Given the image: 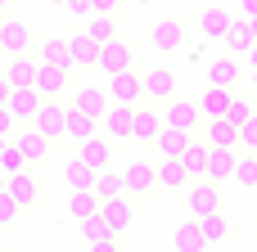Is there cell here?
<instances>
[{"label":"cell","mask_w":257,"mask_h":252,"mask_svg":"<svg viewBox=\"0 0 257 252\" xmlns=\"http://www.w3.org/2000/svg\"><path fill=\"white\" fill-rule=\"evenodd\" d=\"M185 203H190V216H199V212H217V207H221V185L208 180V176H199L194 185H185Z\"/></svg>","instance_id":"9"},{"label":"cell","mask_w":257,"mask_h":252,"mask_svg":"<svg viewBox=\"0 0 257 252\" xmlns=\"http://www.w3.org/2000/svg\"><path fill=\"white\" fill-rule=\"evenodd\" d=\"M27 167V153L18 149V140H5V149H0V171L9 176V171H23Z\"/></svg>","instance_id":"40"},{"label":"cell","mask_w":257,"mask_h":252,"mask_svg":"<svg viewBox=\"0 0 257 252\" xmlns=\"http://www.w3.org/2000/svg\"><path fill=\"white\" fill-rule=\"evenodd\" d=\"M27 45H32V27L23 18H5L0 23V50L5 54H23Z\"/></svg>","instance_id":"21"},{"label":"cell","mask_w":257,"mask_h":252,"mask_svg":"<svg viewBox=\"0 0 257 252\" xmlns=\"http://www.w3.org/2000/svg\"><path fill=\"white\" fill-rule=\"evenodd\" d=\"M235 162H239V144H230V149H212L203 176L217 180V185H226V180H235Z\"/></svg>","instance_id":"16"},{"label":"cell","mask_w":257,"mask_h":252,"mask_svg":"<svg viewBox=\"0 0 257 252\" xmlns=\"http://www.w3.org/2000/svg\"><path fill=\"white\" fill-rule=\"evenodd\" d=\"M90 9H95V14H117L122 0H90Z\"/></svg>","instance_id":"46"},{"label":"cell","mask_w":257,"mask_h":252,"mask_svg":"<svg viewBox=\"0 0 257 252\" xmlns=\"http://www.w3.org/2000/svg\"><path fill=\"white\" fill-rule=\"evenodd\" d=\"M5 189L14 194V203H18V207H32V203L41 198V185H36L32 167H23V171H9V176H5Z\"/></svg>","instance_id":"17"},{"label":"cell","mask_w":257,"mask_h":252,"mask_svg":"<svg viewBox=\"0 0 257 252\" xmlns=\"http://www.w3.org/2000/svg\"><path fill=\"white\" fill-rule=\"evenodd\" d=\"M104 90H108V99H113V104H140V99H145V81H140V72H136V68L108 72Z\"/></svg>","instance_id":"2"},{"label":"cell","mask_w":257,"mask_h":252,"mask_svg":"<svg viewBox=\"0 0 257 252\" xmlns=\"http://www.w3.org/2000/svg\"><path fill=\"white\" fill-rule=\"evenodd\" d=\"M41 63H59V68H72L68 41H59V36H45V45H41Z\"/></svg>","instance_id":"37"},{"label":"cell","mask_w":257,"mask_h":252,"mask_svg":"<svg viewBox=\"0 0 257 252\" xmlns=\"http://www.w3.org/2000/svg\"><path fill=\"white\" fill-rule=\"evenodd\" d=\"M41 99H45V95H41L36 86H9L5 108H9L18 122H32V117H36V108H41Z\"/></svg>","instance_id":"12"},{"label":"cell","mask_w":257,"mask_h":252,"mask_svg":"<svg viewBox=\"0 0 257 252\" xmlns=\"http://www.w3.org/2000/svg\"><path fill=\"white\" fill-rule=\"evenodd\" d=\"M163 122L167 126H181V131H194L199 122H203V113H199V99H167V108H163Z\"/></svg>","instance_id":"13"},{"label":"cell","mask_w":257,"mask_h":252,"mask_svg":"<svg viewBox=\"0 0 257 252\" xmlns=\"http://www.w3.org/2000/svg\"><path fill=\"white\" fill-rule=\"evenodd\" d=\"M77 153L95 167V171H104V167H113V140L104 135V131H95V135H86L81 144H77Z\"/></svg>","instance_id":"15"},{"label":"cell","mask_w":257,"mask_h":252,"mask_svg":"<svg viewBox=\"0 0 257 252\" xmlns=\"http://www.w3.org/2000/svg\"><path fill=\"white\" fill-rule=\"evenodd\" d=\"M239 153H257V113L239 126Z\"/></svg>","instance_id":"43"},{"label":"cell","mask_w":257,"mask_h":252,"mask_svg":"<svg viewBox=\"0 0 257 252\" xmlns=\"http://www.w3.org/2000/svg\"><path fill=\"white\" fill-rule=\"evenodd\" d=\"M199 27H203V36H208V41H221V36L235 27V14H230L226 5H208V9H203V18H199Z\"/></svg>","instance_id":"22"},{"label":"cell","mask_w":257,"mask_h":252,"mask_svg":"<svg viewBox=\"0 0 257 252\" xmlns=\"http://www.w3.org/2000/svg\"><path fill=\"white\" fill-rule=\"evenodd\" d=\"M190 135H194V131H181V126H167V122H163V131H158V140H154L158 158H181L185 144H190Z\"/></svg>","instance_id":"25"},{"label":"cell","mask_w":257,"mask_h":252,"mask_svg":"<svg viewBox=\"0 0 257 252\" xmlns=\"http://www.w3.org/2000/svg\"><path fill=\"white\" fill-rule=\"evenodd\" d=\"M226 117H230L235 126H244V122L253 117V99H244V95H235V99H230V113H226Z\"/></svg>","instance_id":"41"},{"label":"cell","mask_w":257,"mask_h":252,"mask_svg":"<svg viewBox=\"0 0 257 252\" xmlns=\"http://www.w3.org/2000/svg\"><path fill=\"white\" fill-rule=\"evenodd\" d=\"M140 81H145V99H154V104H167L176 95V72L172 68H145Z\"/></svg>","instance_id":"11"},{"label":"cell","mask_w":257,"mask_h":252,"mask_svg":"<svg viewBox=\"0 0 257 252\" xmlns=\"http://www.w3.org/2000/svg\"><path fill=\"white\" fill-rule=\"evenodd\" d=\"M68 81H72V68H59V63H36L32 86H36L45 99H59V95L68 90Z\"/></svg>","instance_id":"10"},{"label":"cell","mask_w":257,"mask_h":252,"mask_svg":"<svg viewBox=\"0 0 257 252\" xmlns=\"http://www.w3.org/2000/svg\"><path fill=\"white\" fill-rule=\"evenodd\" d=\"M81 239H86L90 248H117V230H113L99 212H90V216L81 221Z\"/></svg>","instance_id":"20"},{"label":"cell","mask_w":257,"mask_h":252,"mask_svg":"<svg viewBox=\"0 0 257 252\" xmlns=\"http://www.w3.org/2000/svg\"><path fill=\"white\" fill-rule=\"evenodd\" d=\"M72 104H81L86 113H95V117H104V108H108L113 99H108V90H104V86H81Z\"/></svg>","instance_id":"32"},{"label":"cell","mask_w":257,"mask_h":252,"mask_svg":"<svg viewBox=\"0 0 257 252\" xmlns=\"http://www.w3.org/2000/svg\"><path fill=\"white\" fill-rule=\"evenodd\" d=\"M149 41H154L158 54H176V50L185 45V23H181V18H154Z\"/></svg>","instance_id":"6"},{"label":"cell","mask_w":257,"mask_h":252,"mask_svg":"<svg viewBox=\"0 0 257 252\" xmlns=\"http://www.w3.org/2000/svg\"><path fill=\"white\" fill-rule=\"evenodd\" d=\"M5 5H9V0H0V14H5Z\"/></svg>","instance_id":"53"},{"label":"cell","mask_w":257,"mask_h":252,"mask_svg":"<svg viewBox=\"0 0 257 252\" xmlns=\"http://www.w3.org/2000/svg\"><path fill=\"white\" fill-rule=\"evenodd\" d=\"M131 117H136V104H108L99 117V131L117 144H131Z\"/></svg>","instance_id":"3"},{"label":"cell","mask_w":257,"mask_h":252,"mask_svg":"<svg viewBox=\"0 0 257 252\" xmlns=\"http://www.w3.org/2000/svg\"><path fill=\"white\" fill-rule=\"evenodd\" d=\"M248 68H253V77H257V45L248 50Z\"/></svg>","instance_id":"49"},{"label":"cell","mask_w":257,"mask_h":252,"mask_svg":"<svg viewBox=\"0 0 257 252\" xmlns=\"http://www.w3.org/2000/svg\"><path fill=\"white\" fill-rule=\"evenodd\" d=\"M32 126L45 135V140H63V126H68V104H54V99H41Z\"/></svg>","instance_id":"8"},{"label":"cell","mask_w":257,"mask_h":252,"mask_svg":"<svg viewBox=\"0 0 257 252\" xmlns=\"http://www.w3.org/2000/svg\"><path fill=\"white\" fill-rule=\"evenodd\" d=\"M203 140H208L212 149H230V144H239V126H235L230 117H208Z\"/></svg>","instance_id":"24"},{"label":"cell","mask_w":257,"mask_h":252,"mask_svg":"<svg viewBox=\"0 0 257 252\" xmlns=\"http://www.w3.org/2000/svg\"><path fill=\"white\" fill-rule=\"evenodd\" d=\"M63 9H68V14H72V18H81V23H86V18H90V14H95V9H90V0H68V5H63Z\"/></svg>","instance_id":"45"},{"label":"cell","mask_w":257,"mask_h":252,"mask_svg":"<svg viewBox=\"0 0 257 252\" xmlns=\"http://www.w3.org/2000/svg\"><path fill=\"white\" fill-rule=\"evenodd\" d=\"M208 153H212V144L190 135V144H185V153H181V162L190 167V176H203V167H208Z\"/></svg>","instance_id":"33"},{"label":"cell","mask_w":257,"mask_h":252,"mask_svg":"<svg viewBox=\"0 0 257 252\" xmlns=\"http://www.w3.org/2000/svg\"><path fill=\"white\" fill-rule=\"evenodd\" d=\"M131 5H140V9H154V5H158V0H131Z\"/></svg>","instance_id":"50"},{"label":"cell","mask_w":257,"mask_h":252,"mask_svg":"<svg viewBox=\"0 0 257 252\" xmlns=\"http://www.w3.org/2000/svg\"><path fill=\"white\" fill-rule=\"evenodd\" d=\"M226 45H230L235 54H248V50L257 45V36H253V18H239V23L226 32Z\"/></svg>","instance_id":"35"},{"label":"cell","mask_w":257,"mask_h":252,"mask_svg":"<svg viewBox=\"0 0 257 252\" xmlns=\"http://www.w3.org/2000/svg\"><path fill=\"white\" fill-rule=\"evenodd\" d=\"M104 77L108 72H122V68H136V50H131V41H122V36H113V41H104L99 45V63H95Z\"/></svg>","instance_id":"7"},{"label":"cell","mask_w":257,"mask_h":252,"mask_svg":"<svg viewBox=\"0 0 257 252\" xmlns=\"http://www.w3.org/2000/svg\"><path fill=\"white\" fill-rule=\"evenodd\" d=\"M90 212H99V198H95V189H72V198H68V216L81 225Z\"/></svg>","instance_id":"34"},{"label":"cell","mask_w":257,"mask_h":252,"mask_svg":"<svg viewBox=\"0 0 257 252\" xmlns=\"http://www.w3.org/2000/svg\"><path fill=\"white\" fill-rule=\"evenodd\" d=\"M36 63H41V59H32L27 50H23V54H9L5 81H9V86H32V77H36Z\"/></svg>","instance_id":"26"},{"label":"cell","mask_w":257,"mask_h":252,"mask_svg":"<svg viewBox=\"0 0 257 252\" xmlns=\"http://www.w3.org/2000/svg\"><path fill=\"white\" fill-rule=\"evenodd\" d=\"M86 32H90L99 45L113 41V36H117V14H90V18H86Z\"/></svg>","instance_id":"36"},{"label":"cell","mask_w":257,"mask_h":252,"mask_svg":"<svg viewBox=\"0 0 257 252\" xmlns=\"http://www.w3.org/2000/svg\"><path fill=\"white\" fill-rule=\"evenodd\" d=\"M253 36H257V18H253Z\"/></svg>","instance_id":"54"},{"label":"cell","mask_w":257,"mask_h":252,"mask_svg":"<svg viewBox=\"0 0 257 252\" xmlns=\"http://www.w3.org/2000/svg\"><path fill=\"white\" fill-rule=\"evenodd\" d=\"M63 185H68V189H90V185H95V167H90L81 153L68 158V162H63Z\"/></svg>","instance_id":"29"},{"label":"cell","mask_w":257,"mask_h":252,"mask_svg":"<svg viewBox=\"0 0 257 252\" xmlns=\"http://www.w3.org/2000/svg\"><path fill=\"white\" fill-rule=\"evenodd\" d=\"M90 189H95V198H99V203H104V198H113V194L122 189V171H113V167L95 171V185H90Z\"/></svg>","instance_id":"38"},{"label":"cell","mask_w":257,"mask_h":252,"mask_svg":"<svg viewBox=\"0 0 257 252\" xmlns=\"http://www.w3.org/2000/svg\"><path fill=\"white\" fill-rule=\"evenodd\" d=\"M172 248H181V252H199V248H208V239H203V230H199V221H194V216L176 225V234H172Z\"/></svg>","instance_id":"30"},{"label":"cell","mask_w":257,"mask_h":252,"mask_svg":"<svg viewBox=\"0 0 257 252\" xmlns=\"http://www.w3.org/2000/svg\"><path fill=\"white\" fill-rule=\"evenodd\" d=\"M230 99H235V86H203V95H199V113H203V122L208 117H226L230 113Z\"/></svg>","instance_id":"14"},{"label":"cell","mask_w":257,"mask_h":252,"mask_svg":"<svg viewBox=\"0 0 257 252\" xmlns=\"http://www.w3.org/2000/svg\"><path fill=\"white\" fill-rule=\"evenodd\" d=\"M99 216L117 230V239H122V234H131V230H136V194L117 189L113 198H104V203H99Z\"/></svg>","instance_id":"1"},{"label":"cell","mask_w":257,"mask_h":252,"mask_svg":"<svg viewBox=\"0 0 257 252\" xmlns=\"http://www.w3.org/2000/svg\"><path fill=\"white\" fill-rule=\"evenodd\" d=\"M14 140H18V149L27 153V167H36L41 158H45V149H50V140L32 126V131H14Z\"/></svg>","instance_id":"31"},{"label":"cell","mask_w":257,"mask_h":252,"mask_svg":"<svg viewBox=\"0 0 257 252\" xmlns=\"http://www.w3.org/2000/svg\"><path fill=\"white\" fill-rule=\"evenodd\" d=\"M158 131H163V113L154 108V99L145 104H136V117H131V144H154L158 140Z\"/></svg>","instance_id":"4"},{"label":"cell","mask_w":257,"mask_h":252,"mask_svg":"<svg viewBox=\"0 0 257 252\" xmlns=\"http://www.w3.org/2000/svg\"><path fill=\"white\" fill-rule=\"evenodd\" d=\"M18 212H23V207L14 203V194H9V189H0V230H9Z\"/></svg>","instance_id":"42"},{"label":"cell","mask_w":257,"mask_h":252,"mask_svg":"<svg viewBox=\"0 0 257 252\" xmlns=\"http://www.w3.org/2000/svg\"><path fill=\"white\" fill-rule=\"evenodd\" d=\"M99 131V117L95 113H86L81 104H68V126H63V140H86V135H95Z\"/></svg>","instance_id":"19"},{"label":"cell","mask_w":257,"mask_h":252,"mask_svg":"<svg viewBox=\"0 0 257 252\" xmlns=\"http://www.w3.org/2000/svg\"><path fill=\"white\" fill-rule=\"evenodd\" d=\"M68 54H72V68H95L99 63V41L81 27V32L68 36Z\"/></svg>","instance_id":"18"},{"label":"cell","mask_w":257,"mask_h":252,"mask_svg":"<svg viewBox=\"0 0 257 252\" xmlns=\"http://www.w3.org/2000/svg\"><path fill=\"white\" fill-rule=\"evenodd\" d=\"M0 149H5V140H0Z\"/></svg>","instance_id":"55"},{"label":"cell","mask_w":257,"mask_h":252,"mask_svg":"<svg viewBox=\"0 0 257 252\" xmlns=\"http://www.w3.org/2000/svg\"><path fill=\"white\" fill-rule=\"evenodd\" d=\"M239 18H257V0H239Z\"/></svg>","instance_id":"47"},{"label":"cell","mask_w":257,"mask_h":252,"mask_svg":"<svg viewBox=\"0 0 257 252\" xmlns=\"http://www.w3.org/2000/svg\"><path fill=\"white\" fill-rule=\"evenodd\" d=\"M235 185L257 189V153H239V162H235Z\"/></svg>","instance_id":"39"},{"label":"cell","mask_w":257,"mask_h":252,"mask_svg":"<svg viewBox=\"0 0 257 252\" xmlns=\"http://www.w3.org/2000/svg\"><path fill=\"white\" fill-rule=\"evenodd\" d=\"M194 221H199V230H203L208 248H212V243H226V239H230V216H226V207H217V212H199Z\"/></svg>","instance_id":"23"},{"label":"cell","mask_w":257,"mask_h":252,"mask_svg":"<svg viewBox=\"0 0 257 252\" xmlns=\"http://www.w3.org/2000/svg\"><path fill=\"white\" fill-rule=\"evenodd\" d=\"M14 131H18V117L0 104V140H14Z\"/></svg>","instance_id":"44"},{"label":"cell","mask_w":257,"mask_h":252,"mask_svg":"<svg viewBox=\"0 0 257 252\" xmlns=\"http://www.w3.org/2000/svg\"><path fill=\"white\" fill-rule=\"evenodd\" d=\"M9 99V81H5V72H0V104Z\"/></svg>","instance_id":"48"},{"label":"cell","mask_w":257,"mask_h":252,"mask_svg":"<svg viewBox=\"0 0 257 252\" xmlns=\"http://www.w3.org/2000/svg\"><path fill=\"white\" fill-rule=\"evenodd\" d=\"M190 185V167L181 158H163L158 162V189H185Z\"/></svg>","instance_id":"28"},{"label":"cell","mask_w":257,"mask_h":252,"mask_svg":"<svg viewBox=\"0 0 257 252\" xmlns=\"http://www.w3.org/2000/svg\"><path fill=\"white\" fill-rule=\"evenodd\" d=\"M239 77H244V68H239V59H230V54H221V59L208 63V81H212V86H239Z\"/></svg>","instance_id":"27"},{"label":"cell","mask_w":257,"mask_h":252,"mask_svg":"<svg viewBox=\"0 0 257 252\" xmlns=\"http://www.w3.org/2000/svg\"><path fill=\"white\" fill-rule=\"evenodd\" d=\"M45 5H68V0H45Z\"/></svg>","instance_id":"51"},{"label":"cell","mask_w":257,"mask_h":252,"mask_svg":"<svg viewBox=\"0 0 257 252\" xmlns=\"http://www.w3.org/2000/svg\"><path fill=\"white\" fill-rule=\"evenodd\" d=\"M154 185H158V167H154L149 158H131V162L122 167V189H126V194L140 198V194H149Z\"/></svg>","instance_id":"5"},{"label":"cell","mask_w":257,"mask_h":252,"mask_svg":"<svg viewBox=\"0 0 257 252\" xmlns=\"http://www.w3.org/2000/svg\"><path fill=\"white\" fill-rule=\"evenodd\" d=\"M0 189H5V171H0Z\"/></svg>","instance_id":"52"}]
</instances>
